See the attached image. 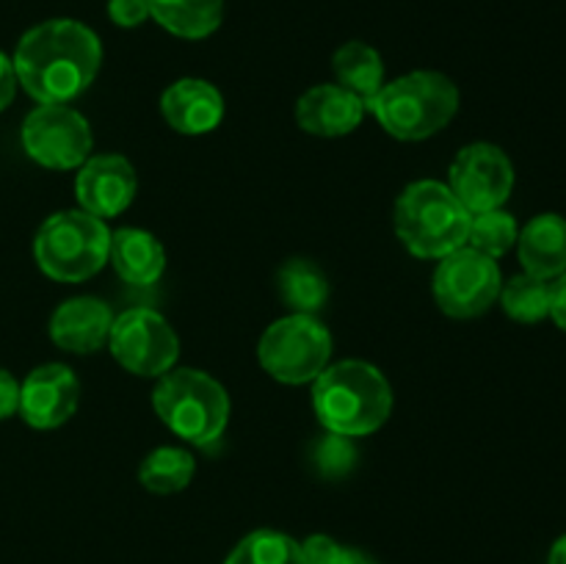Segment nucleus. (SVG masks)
I'll use <instances>...</instances> for the list:
<instances>
[{
	"instance_id": "f257e3e1",
	"label": "nucleus",
	"mask_w": 566,
	"mask_h": 564,
	"mask_svg": "<svg viewBox=\"0 0 566 564\" xmlns=\"http://www.w3.org/2000/svg\"><path fill=\"white\" fill-rule=\"evenodd\" d=\"M11 61L17 83L39 105H66L94 83L103 44L83 22L48 20L22 33Z\"/></svg>"
},
{
	"instance_id": "f03ea898",
	"label": "nucleus",
	"mask_w": 566,
	"mask_h": 564,
	"mask_svg": "<svg viewBox=\"0 0 566 564\" xmlns=\"http://www.w3.org/2000/svg\"><path fill=\"white\" fill-rule=\"evenodd\" d=\"M313 407L326 431L365 437L392 415V387L376 365L363 359L326 365L313 385Z\"/></svg>"
},
{
	"instance_id": "7ed1b4c3",
	"label": "nucleus",
	"mask_w": 566,
	"mask_h": 564,
	"mask_svg": "<svg viewBox=\"0 0 566 564\" xmlns=\"http://www.w3.org/2000/svg\"><path fill=\"white\" fill-rule=\"evenodd\" d=\"M379 125L401 142H423L459 114V88L442 72L418 70L385 83L368 103Z\"/></svg>"
},
{
	"instance_id": "20e7f679",
	"label": "nucleus",
	"mask_w": 566,
	"mask_h": 564,
	"mask_svg": "<svg viewBox=\"0 0 566 564\" xmlns=\"http://www.w3.org/2000/svg\"><path fill=\"white\" fill-rule=\"evenodd\" d=\"M470 213L446 182L418 180L403 188L396 202L392 224L398 238L415 258L442 260L468 247Z\"/></svg>"
},
{
	"instance_id": "39448f33",
	"label": "nucleus",
	"mask_w": 566,
	"mask_h": 564,
	"mask_svg": "<svg viewBox=\"0 0 566 564\" xmlns=\"http://www.w3.org/2000/svg\"><path fill=\"white\" fill-rule=\"evenodd\" d=\"M153 407L158 418L193 446H210L219 440L230 420L227 390L205 370L177 368L160 376L153 390Z\"/></svg>"
},
{
	"instance_id": "423d86ee",
	"label": "nucleus",
	"mask_w": 566,
	"mask_h": 564,
	"mask_svg": "<svg viewBox=\"0 0 566 564\" xmlns=\"http://www.w3.org/2000/svg\"><path fill=\"white\" fill-rule=\"evenodd\" d=\"M111 252V230L86 210L53 213L33 238L36 265L55 282L92 280Z\"/></svg>"
},
{
	"instance_id": "0eeeda50",
	"label": "nucleus",
	"mask_w": 566,
	"mask_h": 564,
	"mask_svg": "<svg viewBox=\"0 0 566 564\" xmlns=\"http://www.w3.org/2000/svg\"><path fill=\"white\" fill-rule=\"evenodd\" d=\"M332 357V335L315 315L293 313L274 321L258 343V359L282 385L315 382Z\"/></svg>"
},
{
	"instance_id": "6e6552de",
	"label": "nucleus",
	"mask_w": 566,
	"mask_h": 564,
	"mask_svg": "<svg viewBox=\"0 0 566 564\" xmlns=\"http://www.w3.org/2000/svg\"><path fill=\"white\" fill-rule=\"evenodd\" d=\"M434 299L451 318H475L501 296V269L492 258L462 247L446 254L434 271Z\"/></svg>"
},
{
	"instance_id": "1a4fd4ad",
	"label": "nucleus",
	"mask_w": 566,
	"mask_h": 564,
	"mask_svg": "<svg viewBox=\"0 0 566 564\" xmlns=\"http://www.w3.org/2000/svg\"><path fill=\"white\" fill-rule=\"evenodd\" d=\"M111 354L136 376H164L180 357V341L169 321L147 307L116 315L108 335Z\"/></svg>"
},
{
	"instance_id": "9d476101",
	"label": "nucleus",
	"mask_w": 566,
	"mask_h": 564,
	"mask_svg": "<svg viewBox=\"0 0 566 564\" xmlns=\"http://www.w3.org/2000/svg\"><path fill=\"white\" fill-rule=\"evenodd\" d=\"M92 144L86 116L70 105H39L22 122V147L44 169H81Z\"/></svg>"
},
{
	"instance_id": "9b49d317",
	"label": "nucleus",
	"mask_w": 566,
	"mask_h": 564,
	"mask_svg": "<svg viewBox=\"0 0 566 564\" xmlns=\"http://www.w3.org/2000/svg\"><path fill=\"white\" fill-rule=\"evenodd\" d=\"M448 188L453 197L470 210L484 213L506 205L514 191V166L512 158L497 144L475 142L459 149L451 164V182Z\"/></svg>"
},
{
	"instance_id": "f8f14e48",
	"label": "nucleus",
	"mask_w": 566,
	"mask_h": 564,
	"mask_svg": "<svg viewBox=\"0 0 566 564\" xmlns=\"http://www.w3.org/2000/svg\"><path fill=\"white\" fill-rule=\"evenodd\" d=\"M81 385L72 368L61 363L39 365L20 385V415L33 429H59L75 415Z\"/></svg>"
},
{
	"instance_id": "ddd939ff",
	"label": "nucleus",
	"mask_w": 566,
	"mask_h": 564,
	"mask_svg": "<svg viewBox=\"0 0 566 564\" xmlns=\"http://www.w3.org/2000/svg\"><path fill=\"white\" fill-rule=\"evenodd\" d=\"M136 188V169L122 155H94L75 177V197L81 210L103 221L130 208Z\"/></svg>"
},
{
	"instance_id": "4468645a",
	"label": "nucleus",
	"mask_w": 566,
	"mask_h": 564,
	"mask_svg": "<svg viewBox=\"0 0 566 564\" xmlns=\"http://www.w3.org/2000/svg\"><path fill=\"white\" fill-rule=\"evenodd\" d=\"M116 315L94 296H77L61 304L50 318V337L70 354H94L108 341Z\"/></svg>"
},
{
	"instance_id": "2eb2a0df",
	"label": "nucleus",
	"mask_w": 566,
	"mask_h": 564,
	"mask_svg": "<svg viewBox=\"0 0 566 564\" xmlns=\"http://www.w3.org/2000/svg\"><path fill=\"white\" fill-rule=\"evenodd\" d=\"M160 111L169 127L186 136H202L219 127L224 116V97L219 88L199 77H182L171 83L160 97Z\"/></svg>"
},
{
	"instance_id": "dca6fc26",
	"label": "nucleus",
	"mask_w": 566,
	"mask_h": 564,
	"mask_svg": "<svg viewBox=\"0 0 566 564\" xmlns=\"http://www.w3.org/2000/svg\"><path fill=\"white\" fill-rule=\"evenodd\" d=\"M365 116V103L337 83H321L302 94L296 122L304 133L335 138L357 130Z\"/></svg>"
},
{
	"instance_id": "f3484780",
	"label": "nucleus",
	"mask_w": 566,
	"mask_h": 564,
	"mask_svg": "<svg viewBox=\"0 0 566 564\" xmlns=\"http://www.w3.org/2000/svg\"><path fill=\"white\" fill-rule=\"evenodd\" d=\"M520 263L525 274L553 282L566 271V219L558 213H539L517 236Z\"/></svg>"
},
{
	"instance_id": "a211bd4d",
	"label": "nucleus",
	"mask_w": 566,
	"mask_h": 564,
	"mask_svg": "<svg viewBox=\"0 0 566 564\" xmlns=\"http://www.w3.org/2000/svg\"><path fill=\"white\" fill-rule=\"evenodd\" d=\"M108 260L122 280L138 288L155 285L166 269V252L160 241L153 232L138 227H122L111 232Z\"/></svg>"
},
{
	"instance_id": "6ab92c4d",
	"label": "nucleus",
	"mask_w": 566,
	"mask_h": 564,
	"mask_svg": "<svg viewBox=\"0 0 566 564\" xmlns=\"http://www.w3.org/2000/svg\"><path fill=\"white\" fill-rule=\"evenodd\" d=\"M149 17L180 39H205L219 31L224 0H147Z\"/></svg>"
},
{
	"instance_id": "aec40b11",
	"label": "nucleus",
	"mask_w": 566,
	"mask_h": 564,
	"mask_svg": "<svg viewBox=\"0 0 566 564\" xmlns=\"http://www.w3.org/2000/svg\"><path fill=\"white\" fill-rule=\"evenodd\" d=\"M332 66H335L337 86L363 100L365 108L385 86V61H381L379 50L365 42H346L343 48H337Z\"/></svg>"
},
{
	"instance_id": "412c9836",
	"label": "nucleus",
	"mask_w": 566,
	"mask_h": 564,
	"mask_svg": "<svg viewBox=\"0 0 566 564\" xmlns=\"http://www.w3.org/2000/svg\"><path fill=\"white\" fill-rule=\"evenodd\" d=\"M280 293L293 313L315 315L329 299V282L318 265L296 258L280 269Z\"/></svg>"
},
{
	"instance_id": "4be33fe9",
	"label": "nucleus",
	"mask_w": 566,
	"mask_h": 564,
	"mask_svg": "<svg viewBox=\"0 0 566 564\" xmlns=\"http://www.w3.org/2000/svg\"><path fill=\"white\" fill-rule=\"evenodd\" d=\"M193 470L197 464L186 448L164 446L144 457L142 468H138V481L144 490L155 492V495H171L191 484Z\"/></svg>"
},
{
	"instance_id": "5701e85b",
	"label": "nucleus",
	"mask_w": 566,
	"mask_h": 564,
	"mask_svg": "<svg viewBox=\"0 0 566 564\" xmlns=\"http://www.w3.org/2000/svg\"><path fill=\"white\" fill-rule=\"evenodd\" d=\"M551 291L553 282L523 271L501 288L497 299H501L509 318L520 321V324H539V321L551 318Z\"/></svg>"
},
{
	"instance_id": "b1692460",
	"label": "nucleus",
	"mask_w": 566,
	"mask_h": 564,
	"mask_svg": "<svg viewBox=\"0 0 566 564\" xmlns=\"http://www.w3.org/2000/svg\"><path fill=\"white\" fill-rule=\"evenodd\" d=\"M224 564H304L302 545L282 531L260 529L243 536Z\"/></svg>"
},
{
	"instance_id": "393cba45",
	"label": "nucleus",
	"mask_w": 566,
	"mask_h": 564,
	"mask_svg": "<svg viewBox=\"0 0 566 564\" xmlns=\"http://www.w3.org/2000/svg\"><path fill=\"white\" fill-rule=\"evenodd\" d=\"M517 236L520 227L512 213H506L503 208L484 210V213H473V219H470L468 247L497 260L517 243Z\"/></svg>"
},
{
	"instance_id": "a878e982",
	"label": "nucleus",
	"mask_w": 566,
	"mask_h": 564,
	"mask_svg": "<svg viewBox=\"0 0 566 564\" xmlns=\"http://www.w3.org/2000/svg\"><path fill=\"white\" fill-rule=\"evenodd\" d=\"M313 462L321 476H326V479H340V476H346L348 470L357 464V448H354L352 437L326 431V435L315 442Z\"/></svg>"
},
{
	"instance_id": "bb28decb",
	"label": "nucleus",
	"mask_w": 566,
	"mask_h": 564,
	"mask_svg": "<svg viewBox=\"0 0 566 564\" xmlns=\"http://www.w3.org/2000/svg\"><path fill=\"white\" fill-rule=\"evenodd\" d=\"M108 17L119 28H136L149 17L147 0H108Z\"/></svg>"
},
{
	"instance_id": "cd10ccee",
	"label": "nucleus",
	"mask_w": 566,
	"mask_h": 564,
	"mask_svg": "<svg viewBox=\"0 0 566 564\" xmlns=\"http://www.w3.org/2000/svg\"><path fill=\"white\" fill-rule=\"evenodd\" d=\"M302 553H304V564H337L343 556V547L337 545L332 536L313 534L302 545Z\"/></svg>"
},
{
	"instance_id": "c85d7f7f",
	"label": "nucleus",
	"mask_w": 566,
	"mask_h": 564,
	"mask_svg": "<svg viewBox=\"0 0 566 564\" xmlns=\"http://www.w3.org/2000/svg\"><path fill=\"white\" fill-rule=\"evenodd\" d=\"M17 412H20V382L9 370L0 368V420Z\"/></svg>"
},
{
	"instance_id": "c756f323",
	"label": "nucleus",
	"mask_w": 566,
	"mask_h": 564,
	"mask_svg": "<svg viewBox=\"0 0 566 564\" xmlns=\"http://www.w3.org/2000/svg\"><path fill=\"white\" fill-rule=\"evenodd\" d=\"M14 94H17L14 61L0 50V111H6L11 103H14Z\"/></svg>"
},
{
	"instance_id": "7c9ffc66",
	"label": "nucleus",
	"mask_w": 566,
	"mask_h": 564,
	"mask_svg": "<svg viewBox=\"0 0 566 564\" xmlns=\"http://www.w3.org/2000/svg\"><path fill=\"white\" fill-rule=\"evenodd\" d=\"M551 318L556 321L558 330L566 332V271L562 276H556L551 291Z\"/></svg>"
},
{
	"instance_id": "2f4dec72",
	"label": "nucleus",
	"mask_w": 566,
	"mask_h": 564,
	"mask_svg": "<svg viewBox=\"0 0 566 564\" xmlns=\"http://www.w3.org/2000/svg\"><path fill=\"white\" fill-rule=\"evenodd\" d=\"M337 564H376V562H374V558L365 556V553L352 551V547H343V556H340V562H337Z\"/></svg>"
},
{
	"instance_id": "473e14b6",
	"label": "nucleus",
	"mask_w": 566,
	"mask_h": 564,
	"mask_svg": "<svg viewBox=\"0 0 566 564\" xmlns=\"http://www.w3.org/2000/svg\"><path fill=\"white\" fill-rule=\"evenodd\" d=\"M547 564H566V534L558 536L556 545L551 547V558H547Z\"/></svg>"
}]
</instances>
